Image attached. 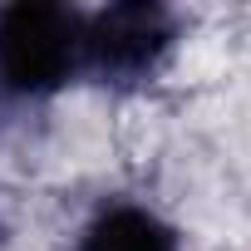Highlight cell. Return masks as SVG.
I'll return each instance as SVG.
<instances>
[{"label": "cell", "mask_w": 251, "mask_h": 251, "mask_svg": "<svg viewBox=\"0 0 251 251\" xmlns=\"http://www.w3.org/2000/svg\"><path fill=\"white\" fill-rule=\"evenodd\" d=\"M173 45V15L158 5H113L84 15V69L103 79H143Z\"/></svg>", "instance_id": "obj_2"}, {"label": "cell", "mask_w": 251, "mask_h": 251, "mask_svg": "<svg viewBox=\"0 0 251 251\" xmlns=\"http://www.w3.org/2000/svg\"><path fill=\"white\" fill-rule=\"evenodd\" d=\"M84 74V15L64 5H15L0 15V84L54 94Z\"/></svg>", "instance_id": "obj_1"}, {"label": "cell", "mask_w": 251, "mask_h": 251, "mask_svg": "<svg viewBox=\"0 0 251 251\" xmlns=\"http://www.w3.org/2000/svg\"><path fill=\"white\" fill-rule=\"evenodd\" d=\"M79 251H177V231L148 207L113 202L84 226Z\"/></svg>", "instance_id": "obj_3"}]
</instances>
